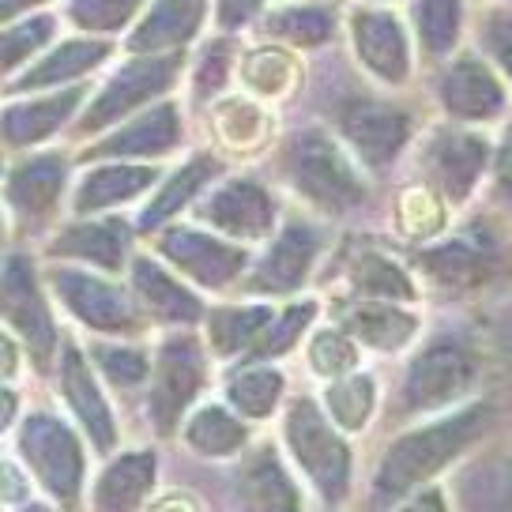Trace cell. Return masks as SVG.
<instances>
[{
  "instance_id": "d590c367",
  "label": "cell",
  "mask_w": 512,
  "mask_h": 512,
  "mask_svg": "<svg viewBox=\"0 0 512 512\" xmlns=\"http://www.w3.org/2000/svg\"><path fill=\"white\" fill-rule=\"evenodd\" d=\"M351 287L369 302H415L411 272H403L392 256L377 253V249L354 256Z\"/></svg>"
},
{
  "instance_id": "44dd1931",
  "label": "cell",
  "mask_w": 512,
  "mask_h": 512,
  "mask_svg": "<svg viewBox=\"0 0 512 512\" xmlns=\"http://www.w3.org/2000/svg\"><path fill=\"white\" fill-rule=\"evenodd\" d=\"M83 102H87V87H83V83L61 87V91H53V95L23 98V102L12 98V102L4 106V144L12 147V151L42 144V140L57 136V132L72 121V113L80 110Z\"/></svg>"
},
{
  "instance_id": "f907efd6",
  "label": "cell",
  "mask_w": 512,
  "mask_h": 512,
  "mask_svg": "<svg viewBox=\"0 0 512 512\" xmlns=\"http://www.w3.org/2000/svg\"><path fill=\"white\" fill-rule=\"evenodd\" d=\"M42 4H49V0H0V16H4V23H16V19L31 16L34 8H42Z\"/></svg>"
},
{
  "instance_id": "f6af8a7d",
  "label": "cell",
  "mask_w": 512,
  "mask_h": 512,
  "mask_svg": "<svg viewBox=\"0 0 512 512\" xmlns=\"http://www.w3.org/2000/svg\"><path fill=\"white\" fill-rule=\"evenodd\" d=\"M354 366H358V339L347 328H320L317 336L309 339V369L317 377L339 381V377L354 373Z\"/></svg>"
},
{
  "instance_id": "603a6c76",
  "label": "cell",
  "mask_w": 512,
  "mask_h": 512,
  "mask_svg": "<svg viewBox=\"0 0 512 512\" xmlns=\"http://www.w3.org/2000/svg\"><path fill=\"white\" fill-rule=\"evenodd\" d=\"M336 31V4H317V0H287L260 16V38L290 49H324L328 42H336Z\"/></svg>"
},
{
  "instance_id": "816d5d0a",
  "label": "cell",
  "mask_w": 512,
  "mask_h": 512,
  "mask_svg": "<svg viewBox=\"0 0 512 512\" xmlns=\"http://www.w3.org/2000/svg\"><path fill=\"white\" fill-rule=\"evenodd\" d=\"M151 512H200V505H196L189 494H162L159 501L151 505Z\"/></svg>"
},
{
  "instance_id": "db71d44e",
  "label": "cell",
  "mask_w": 512,
  "mask_h": 512,
  "mask_svg": "<svg viewBox=\"0 0 512 512\" xmlns=\"http://www.w3.org/2000/svg\"><path fill=\"white\" fill-rule=\"evenodd\" d=\"M27 512H49V509H42V505H27Z\"/></svg>"
},
{
  "instance_id": "d4e9b609",
  "label": "cell",
  "mask_w": 512,
  "mask_h": 512,
  "mask_svg": "<svg viewBox=\"0 0 512 512\" xmlns=\"http://www.w3.org/2000/svg\"><path fill=\"white\" fill-rule=\"evenodd\" d=\"M238 83L245 95L260 102H283L302 87V61L298 49L279 46V42H260L253 49H241Z\"/></svg>"
},
{
  "instance_id": "60d3db41",
  "label": "cell",
  "mask_w": 512,
  "mask_h": 512,
  "mask_svg": "<svg viewBox=\"0 0 512 512\" xmlns=\"http://www.w3.org/2000/svg\"><path fill=\"white\" fill-rule=\"evenodd\" d=\"M57 16H23L16 23H4V76L16 80L23 68L38 61V53L53 42Z\"/></svg>"
},
{
  "instance_id": "b9f144b4",
  "label": "cell",
  "mask_w": 512,
  "mask_h": 512,
  "mask_svg": "<svg viewBox=\"0 0 512 512\" xmlns=\"http://www.w3.org/2000/svg\"><path fill=\"white\" fill-rule=\"evenodd\" d=\"M324 403H328V415H332L336 426L362 430L369 415H373V407H377V381L369 373H347V377L328 384Z\"/></svg>"
},
{
  "instance_id": "1f68e13d",
  "label": "cell",
  "mask_w": 512,
  "mask_h": 512,
  "mask_svg": "<svg viewBox=\"0 0 512 512\" xmlns=\"http://www.w3.org/2000/svg\"><path fill=\"white\" fill-rule=\"evenodd\" d=\"M219 174V155L200 151L189 162H181L174 174L162 181V189L155 192V200L140 215V230H162V226L174 219L181 208H189L192 200L211 185V177Z\"/></svg>"
},
{
  "instance_id": "8d00e7d4",
  "label": "cell",
  "mask_w": 512,
  "mask_h": 512,
  "mask_svg": "<svg viewBox=\"0 0 512 512\" xmlns=\"http://www.w3.org/2000/svg\"><path fill=\"white\" fill-rule=\"evenodd\" d=\"M238 61L241 49L234 42V34H219L211 38L208 46L200 49V57L192 61V98L200 106H211L215 98L226 95V83L238 76Z\"/></svg>"
},
{
  "instance_id": "bcb514c9",
  "label": "cell",
  "mask_w": 512,
  "mask_h": 512,
  "mask_svg": "<svg viewBox=\"0 0 512 512\" xmlns=\"http://www.w3.org/2000/svg\"><path fill=\"white\" fill-rule=\"evenodd\" d=\"M313 313H317V302H298V305H290V309H283V313H275V320L268 324V332H264L260 343L249 351V362H268V358H279L283 351H290V347L302 339L305 328H309Z\"/></svg>"
},
{
  "instance_id": "d6a6232c",
  "label": "cell",
  "mask_w": 512,
  "mask_h": 512,
  "mask_svg": "<svg viewBox=\"0 0 512 512\" xmlns=\"http://www.w3.org/2000/svg\"><path fill=\"white\" fill-rule=\"evenodd\" d=\"M411 19H415V42L426 53V61L445 64L464 42L467 4L464 0H411Z\"/></svg>"
},
{
  "instance_id": "9c48e42d",
  "label": "cell",
  "mask_w": 512,
  "mask_h": 512,
  "mask_svg": "<svg viewBox=\"0 0 512 512\" xmlns=\"http://www.w3.org/2000/svg\"><path fill=\"white\" fill-rule=\"evenodd\" d=\"M475 354L467 351L460 339H437L407 366L400 384V407L403 411H433L445 403L467 396V388L475 384Z\"/></svg>"
},
{
  "instance_id": "5b68a950",
  "label": "cell",
  "mask_w": 512,
  "mask_h": 512,
  "mask_svg": "<svg viewBox=\"0 0 512 512\" xmlns=\"http://www.w3.org/2000/svg\"><path fill=\"white\" fill-rule=\"evenodd\" d=\"M433 98L456 125H490L509 110V83L482 53L460 49L437 68Z\"/></svg>"
},
{
  "instance_id": "4dcf8cb0",
  "label": "cell",
  "mask_w": 512,
  "mask_h": 512,
  "mask_svg": "<svg viewBox=\"0 0 512 512\" xmlns=\"http://www.w3.org/2000/svg\"><path fill=\"white\" fill-rule=\"evenodd\" d=\"M238 482L241 512H302V497L272 448H260L245 464Z\"/></svg>"
},
{
  "instance_id": "277c9868",
  "label": "cell",
  "mask_w": 512,
  "mask_h": 512,
  "mask_svg": "<svg viewBox=\"0 0 512 512\" xmlns=\"http://www.w3.org/2000/svg\"><path fill=\"white\" fill-rule=\"evenodd\" d=\"M347 38L354 61L384 91H400L415 76V42L388 4H354L347 12Z\"/></svg>"
},
{
  "instance_id": "681fc988",
  "label": "cell",
  "mask_w": 512,
  "mask_h": 512,
  "mask_svg": "<svg viewBox=\"0 0 512 512\" xmlns=\"http://www.w3.org/2000/svg\"><path fill=\"white\" fill-rule=\"evenodd\" d=\"M494 189L512 208V121L505 125V132H501V140L494 147Z\"/></svg>"
},
{
  "instance_id": "f1b7e54d",
  "label": "cell",
  "mask_w": 512,
  "mask_h": 512,
  "mask_svg": "<svg viewBox=\"0 0 512 512\" xmlns=\"http://www.w3.org/2000/svg\"><path fill=\"white\" fill-rule=\"evenodd\" d=\"M155 181H159V170L144 166V162L140 166L136 162H102L98 170H91L80 181L72 208H76V215H95V211L117 208V204L147 192Z\"/></svg>"
},
{
  "instance_id": "83f0119b",
  "label": "cell",
  "mask_w": 512,
  "mask_h": 512,
  "mask_svg": "<svg viewBox=\"0 0 512 512\" xmlns=\"http://www.w3.org/2000/svg\"><path fill=\"white\" fill-rule=\"evenodd\" d=\"M132 290L144 302L151 317L170 320V324H196L204 317V305L192 294L177 275H170L162 264H155L151 256H140L132 264Z\"/></svg>"
},
{
  "instance_id": "2e32d148",
  "label": "cell",
  "mask_w": 512,
  "mask_h": 512,
  "mask_svg": "<svg viewBox=\"0 0 512 512\" xmlns=\"http://www.w3.org/2000/svg\"><path fill=\"white\" fill-rule=\"evenodd\" d=\"M4 317H8V328L23 336L34 362L49 366V358L57 351V332H53V317L42 298V287L34 279V264L19 253H12L4 264Z\"/></svg>"
},
{
  "instance_id": "e0dca14e",
  "label": "cell",
  "mask_w": 512,
  "mask_h": 512,
  "mask_svg": "<svg viewBox=\"0 0 512 512\" xmlns=\"http://www.w3.org/2000/svg\"><path fill=\"white\" fill-rule=\"evenodd\" d=\"M320 256V234L309 223H287L272 249L256 260L253 275L241 283L249 294H290L309 279Z\"/></svg>"
},
{
  "instance_id": "7dc6e473",
  "label": "cell",
  "mask_w": 512,
  "mask_h": 512,
  "mask_svg": "<svg viewBox=\"0 0 512 512\" xmlns=\"http://www.w3.org/2000/svg\"><path fill=\"white\" fill-rule=\"evenodd\" d=\"M98 369L110 377V384L117 388H136L151 377V362L144 351H132V347H95Z\"/></svg>"
},
{
  "instance_id": "6da1fadb",
  "label": "cell",
  "mask_w": 512,
  "mask_h": 512,
  "mask_svg": "<svg viewBox=\"0 0 512 512\" xmlns=\"http://www.w3.org/2000/svg\"><path fill=\"white\" fill-rule=\"evenodd\" d=\"M279 166L290 189L324 215H347L366 204L362 162L324 128H298L279 147Z\"/></svg>"
},
{
  "instance_id": "5bb4252c",
  "label": "cell",
  "mask_w": 512,
  "mask_h": 512,
  "mask_svg": "<svg viewBox=\"0 0 512 512\" xmlns=\"http://www.w3.org/2000/svg\"><path fill=\"white\" fill-rule=\"evenodd\" d=\"M196 219L234 241H264L275 226V196L253 177H230L200 200Z\"/></svg>"
},
{
  "instance_id": "11a10c76",
  "label": "cell",
  "mask_w": 512,
  "mask_h": 512,
  "mask_svg": "<svg viewBox=\"0 0 512 512\" xmlns=\"http://www.w3.org/2000/svg\"><path fill=\"white\" fill-rule=\"evenodd\" d=\"M362 4H392V0H362Z\"/></svg>"
},
{
  "instance_id": "9f6ffc18",
  "label": "cell",
  "mask_w": 512,
  "mask_h": 512,
  "mask_svg": "<svg viewBox=\"0 0 512 512\" xmlns=\"http://www.w3.org/2000/svg\"><path fill=\"white\" fill-rule=\"evenodd\" d=\"M486 4H490V0H486Z\"/></svg>"
},
{
  "instance_id": "484cf974",
  "label": "cell",
  "mask_w": 512,
  "mask_h": 512,
  "mask_svg": "<svg viewBox=\"0 0 512 512\" xmlns=\"http://www.w3.org/2000/svg\"><path fill=\"white\" fill-rule=\"evenodd\" d=\"M61 388H64L68 407H72V415L80 418L83 430L91 433L95 448L110 452L113 441H117V426H113L110 403H106V396L98 392L95 373H91V366L83 362V354L76 351L72 343H64L61 347Z\"/></svg>"
},
{
  "instance_id": "7c38bea8",
  "label": "cell",
  "mask_w": 512,
  "mask_h": 512,
  "mask_svg": "<svg viewBox=\"0 0 512 512\" xmlns=\"http://www.w3.org/2000/svg\"><path fill=\"white\" fill-rule=\"evenodd\" d=\"M19 448L31 471L46 482L61 501H76L83 482V448L76 433L53 415H27Z\"/></svg>"
},
{
  "instance_id": "30bf717a",
  "label": "cell",
  "mask_w": 512,
  "mask_h": 512,
  "mask_svg": "<svg viewBox=\"0 0 512 512\" xmlns=\"http://www.w3.org/2000/svg\"><path fill=\"white\" fill-rule=\"evenodd\" d=\"M49 283H53L64 309L87 328L106 332V336H136L140 332L136 302L121 287L106 283L102 275L83 272V268H53Z\"/></svg>"
},
{
  "instance_id": "4fadbf2b",
  "label": "cell",
  "mask_w": 512,
  "mask_h": 512,
  "mask_svg": "<svg viewBox=\"0 0 512 512\" xmlns=\"http://www.w3.org/2000/svg\"><path fill=\"white\" fill-rule=\"evenodd\" d=\"M204 377H208V366H204L196 339L174 336L162 343L159 358H155V377H151V400H147V415L155 422V430L174 433L177 418L196 400Z\"/></svg>"
},
{
  "instance_id": "f35d334b",
  "label": "cell",
  "mask_w": 512,
  "mask_h": 512,
  "mask_svg": "<svg viewBox=\"0 0 512 512\" xmlns=\"http://www.w3.org/2000/svg\"><path fill=\"white\" fill-rule=\"evenodd\" d=\"M245 422L234 418L226 407H200L196 415L189 418V426H185V441L189 448H196L200 456H234L241 445H245Z\"/></svg>"
},
{
  "instance_id": "cb8c5ba5",
  "label": "cell",
  "mask_w": 512,
  "mask_h": 512,
  "mask_svg": "<svg viewBox=\"0 0 512 512\" xmlns=\"http://www.w3.org/2000/svg\"><path fill=\"white\" fill-rule=\"evenodd\" d=\"M64 181H68V159L64 155H31L8 170L4 196L16 215L46 219L61 204Z\"/></svg>"
},
{
  "instance_id": "c3c4849f",
  "label": "cell",
  "mask_w": 512,
  "mask_h": 512,
  "mask_svg": "<svg viewBox=\"0 0 512 512\" xmlns=\"http://www.w3.org/2000/svg\"><path fill=\"white\" fill-rule=\"evenodd\" d=\"M264 12H268V0H215L211 19H215V31L238 34V31H245L249 23H256Z\"/></svg>"
},
{
  "instance_id": "f546056e",
  "label": "cell",
  "mask_w": 512,
  "mask_h": 512,
  "mask_svg": "<svg viewBox=\"0 0 512 512\" xmlns=\"http://www.w3.org/2000/svg\"><path fill=\"white\" fill-rule=\"evenodd\" d=\"M128 238H132V230L121 219H91V223L61 230L53 253L76 256V260L91 264V268H102V272H121L128 253Z\"/></svg>"
},
{
  "instance_id": "9a60e30c",
  "label": "cell",
  "mask_w": 512,
  "mask_h": 512,
  "mask_svg": "<svg viewBox=\"0 0 512 512\" xmlns=\"http://www.w3.org/2000/svg\"><path fill=\"white\" fill-rule=\"evenodd\" d=\"M185 136L181 125V106L177 102H155L144 113L128 117L125 125L110 128L98 144H91L83 151V159L91 162H128V159H162L170 155Z\"/></svg>"
},
{
  "instance_id": "ac0fdd59",
  "label": "cell",
  "mask_w": 512,
  "mask_h": 512,
  "mask_svg": "<svg viewBox=\"0 0 512 512\" xmlns=\"http://www.w3.org/2000/svg\"><path fill=\"white\" fill-rule=\"evenodd\" d=\"M208 128L215 136V147L238 159H256L260 151L272 147L275 136V117L268 102L245 95H223L208 106Z\"/></svg>"
},
{
  "instance_id": "ffe728a7",
  "label": "cell",
  "mask_w": 512,
  "mask_h": 512,
  "mask_svg": "<svg viewBox=\"0 0 512 512\" xmlns=\"http://www.w3.org/2000/svg\"><path fill=\"white\" fill-rule=\"evenodd\" d=\"M418 268L437 287L464 290L494 279L497 268H501V256H497V245L490 238H482V234H460V238H448L441 245H426L418 253Z\"/></svg>"
},
{
  "instance_id": "f5cc1de1",
  "label": "cell",
  "mask_w": 512,
  "mask_h": 512,
  "mask_svg": "<svg viewBox=\"0 0 512 512\" xmlns=\"http://www.w3.org/2000/svg\"><path fill=\"white\" fill-rule=\"evenodd\" d=\"M396 512H445V497L437 494V490H422L415 501H407V505Z\"/></svg>"
},
{
  "instance_id": "7bdbcfd3",
  "label": "cell",
  "mask_w": 512,
  "mask_h": 512,
  "mask_svg": "<svg viewBox=\"0 0 512 512\" xmlns=\"http://www.w3.org/2000/svg\"><path fill=\"white\" fill-rule=\"evenodd\" d=\"M144 12V0H64V19L83 34L113 38Z\"/></svg>"
},
{
  "instance_id": "74e56055",
  "label": "cell",
  "mask_w": 512,
  "mask_h": 512,
  "mask_svg": "<svg viewBox=\"0 0 512 512\" xmlns=\"http://www.w3.org/2000/svg\"><path fill=\"white\" fill-rule=\"evenodd\" d=\"M283 388H287L283 369L245 366L226 384V400H230V407H238L245 418H268L275 411V403L283 400Z\"/></svg>"
},
{
  "instance_id": "7402d4cb",
  "label": "cell",
  "mask_w": 512,
  "mask_h": 512,
  "mask_svg": "<svg viewBox=\"0 0 512 512\" xmlns=\"http://www.w3.org/2000/svg\"><path fill=\"white\" fill-rule=\"evenodd\" d=\"M208 19V0H151L128 31V53H181Z\"/></svg>"
},
{
  "instance_id": "ab89813d",
  "label": "cell",
  "mask_w": 512,
  "mask_h": 512,
  "mask_svg": "<svg viewBox=\"0 0 512 512\" xmlns=\"http://www.w3.org/2000/svg\"><path fill=\"white\" fill-rule=\"evenodd\" d=\"M445 196L418 181L411 189L400 192V204H396V226H400L403 238H415V241H430L437 238L441 230L448 226V211H445Z\"/></svg>"
},
{
  "instance_id": "ba28073f",
  "label": "cell",
  "mask_w": 512,
  "mask_h": 512,
  "mask_svg": "<svg viewBox=\"0 0 512 512\" xmlns=\"http://www.w3.org/2000/svg\"><path fill=\"white\" fill-rule=\"evenodd\" d=\"M490 159H494L490 140L452 121V125H437L422 140L418 166L426 174V185H433L452 204H460V200H467L475 192Z\"/></svg>"
},
{
  "instance_id": "e575fe53",
  "label": "cell",
  "mask_w": 512,
  "mask_h": 512,
  "mask_svg": "<svg viewBox=\"0 0 512 512\" xmlns=\"http://www.w3.org/2000/svg\"><path fill=\"white\" fill-rule=\"evenodd\" d=\"M275 320L272 305H219L208 313V343L215 354H249Z\"/></svg>"
},
{
  "instance_id": "8fae6325",
  "label": "cell",
  "mask_w": 512,
  "mask_h": 512,
  "mask_svg": "<svg viewBox=\"0 0 512 512\" xmlns=\"http://www.w3.org/2000/svg\"><path fill=\"white\" fill-rule=\"evenodd\" d=\"M159 256L170 260L185 279H192V283H200V287L208 290H223L230 283H238L245 264H249L245 245L223 241L215 238V234H204V230H192V226L162 230Z\"/></svg>"
},
{
  "instance_id": "3957f363",
  "label": "cell",
  "mask_w": 512,
  "mask_h": 512,
  "mask_svg": "<svg viewBox=\"0 0 512 512\" xmlns=\"http://www.w3.org/2000/svg\"><path fill=\"white\" fill-rule=\"evenodd\" d=\"M181 72H185V49L181 53H132L87 102L80 117V136L110 132L128 117L144 113L166 91H174Z\"/></svg>"
},
{
  "instance_id": "4316f807",
  "label": "cell",
  "mask_w": 512,
  "mask_h": 512,
  "mask_svg": "<svg viewBox=\"0 0 512 512\" xmlns=\"http://www.w3.org/2000/svg\"><path fill=\"white\" fill-rule=\"evenodd\" d=\"M339 328H347L358 343L373 351H400L418 336V317L400 302H354L339 313Z\"/></svg>"
},
{
  "instance_id": "ee69618b",
  "label": "cell",
  "mask_w": 512,
  "mask_h": 512,
  "mask_svg": "<svg viewBox=\"0 0 512 512\" xmlns=\"http://www.w3.org/2000/svg\"><path fill=\"white\" fill-rule=\"evenodd\" d=\"M475 42H479L482 57L494 64L512 87V0L482 4L479 23H475Z\"/></svg>"
},
{
  "instance_id": "7a4b0ae2",
  "label": "cell",
  "mask_w": 512,
  "mask_h": 512,
  "mask_svg": "<svg viewBox=\"0 0 512 512\" xmlns=\"http://www.w3.org/2000/svg\"><path fill=\"white\" fill-rule=\"evenodd\" d=\"M490 418H494L490 403H475V407H464V411L430 422L422 430L403 433L400 441L388 448L381 471H377V482H373L377 501H396V497L418 490L426 479H433L490 426Z\"/></svg>"
},
{
  "instance_id": "d6986e66",
  "label": "cell",
  "mask_w": 512,
  "mask_h": 512,
  "mask_svg": "<svg viewBox=\"0 0 512 512\" xmlns=\"http://www.w3.org/2000/svg\"><path fill=\"white\" fill-rule=\"evenodd\" d=\"M110 53H113V38H95V34L64 38L61 46L42 53L31 68H23L16 80H8V98L46 91V87H68V83L91 76Z\"/></svg>"
},
{
  "instance_id": "52a82bcc",
  "label": "cell",
  "mask_w": 512,
  "mask_h": 512,
  "mask_svg": "<svg viewBox=\"0 0 512 512\" xmlns=\"http://www.w3.org/2000/svg\"><path fill=\"white\" fill-rule=\"evenodd\" d=\"M287 445L294 452V460L302 464V471L313 479L320 494L328 501H339L347 494V479H351V452L343 445V437L336 426L320 415V407L313 400H294L287 407Z\"/></svg>"
},
{
  "instance_id": "8992f818",
  "label": "cell",
  "mask_w": 512,
  "mask_h": 512,
  "mask_svg": "<svg viewBox=\"0 0 512 512\" xmlns=\"http://www.w3.org/2000/svg\"><path fill=\"white\" fill-rule=\"evenodd\" d=\"M336 128L339 140L351 147V155L366 170H388L400 159V151L411 144L415 136V117L388 102V98L373 95H351L339 102L336 110Z\"/></svg>"
},
{
  "instance_id": "836d02e7",
  "label": "cell",
  "mask_w": 512,
  "mask_h": 512,
  "mask_svg": "<svg viewBox=\"0 0 512 512\" xmlns=\"http://www.w3.org/2000/svg\"><path fill=\"white\" fill-rule=\"evenodd\" d=\"M155 479V452H128L113 460L95 486V512H140Z\"/></svg>"
}]
</instances>
